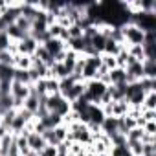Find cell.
Masks as SVG:
<instances>
[{
  "label": "cell",
  "instance_id": "obj_1",
  "mask_svg": "<svg viewBox=\"0 0 156 156\" xmlns=\"http://www.w3.org/2000/svg\"><path fill=\"white\" fill-rule=\"evenodd\" d=\"M68 127V141H75L81 145H90L92 143V134L88 130V127L81 121H73Z\"/></svg>",
  "mask_w": 156,
  "mask_h": 156
},
{
  "label": "cell",
  "instance_id": "obj_2",
  "mask_svg": "<svg viewBox=\"0 0 156 156\" xmlns=\"http://www.w3.org/2000/svg\"><path fill=\"white\" fill-rule=\"evenodd\" d=\"M121 28V33H123V41H125V44L127 46H143V41H145V31L141 30V28H138L136 24H132V22H127V24H123V26H119Z\"/></svg>",
  "mask_w": 156,
  "mask_h": 156
},
{
  "label": "cell",
  "instance_id": "obj_3",
  "mask_svg": "<svg viewBox=\"0 0 156 156\" xmlns=\"http://www.w3.org/2000/svg\"><path fill=\"white\" fill-rule=\"evenodd\" d=\"M107 92V85L98 81V79H92V81H87L85 83V94L83 98L90 103V105H98L99 107V101L103 98V94Z\"/></svg>",
  "mask_w": 156,
  "mask_h": 156
},
{
  "label": "cell",
  "instance_id": "obj_4",
  "mask_svg": "<svg viewBox=\"0 0 156 156\" xmlns=\"http://www.w3.org/2000/svg\"><path fill=\"white\" fill-rule=\"evenodd\" d=\"M46 108L51 114H57L61 118H66L72 112L70 103L61 96V94H53V96H46Z\"/></svg>",
  "mask_w": 156,
  "mask_h": 156
},
{
  "label": "cell",
  "instance_id": "obj_5",
  "mask_svg": "<svg viewBox=\"0 0 156 156\" xmlns=\"http://www.w3.org/2000/svg\"><path fill=\"white\" fill-rule=\"evenodd\" d=\"M9 96L13 98L15 101V108H22V103L24 99L30 96V85H22V83H17V81H11L9 85Z\"/></svg>",
  "mask_w": 156,
  "mask_h": 156
},
{
  "label": "cell",
  "instance_id": "obj_6",
  "mask_svg": "<svg viewBox=\"0 0 156 156\" xmlns=\"http://www.w3.org/2000/svg\"><path fill=\"white\" fill-rule=\"evenodd\" d=\"M37 48H39V42L33 39V37H26V39H22L20 42H17V53L19 55H28V57H33L35 55V51H37Z\"/></svg>",
  "mask_w": 156,
  "mask_h": 156
},
{
  "label": "cell",
  "instance_id": "obj_7",
  "mask_svg": "<svg viewBox=\"0 0 156 156\" xmlns=\"http://www.w3.org/2000/svg\"><path fill=\"white\" fill-rule=\"evenodd\" d=\"M42 46L46 48V51H48L51 57H55V55H59V53H62V51H66V50H68L66 42H62L61 39H48Z\"/></svg>",
  "mask_w": 156,
  "mask_h": 156
},
{
  "label": "cell",
  "instance_id": "obj_8",
  "mask_svg": "<svg viewBox=\"0 0 156 156\" xmlns=\"http://www.w3.org/2000/svg\"><path fill=\"white\" fill-rule=\"evenodd\" d=\"M83 94H85V81H75V83L70 87V90L66 92L64 99H66L68 103H73V101H77L79 98H83Z\"/></svg>",
  "mask_w": 156,
  "mask_h": 156
},
{
  "label": "cell",
  "instance_id": "obj_9",
  "mask_svg": "<svg viewBox=\"0 0 156 156\" xmlns=\"http://www.w3.org/2000/svg\"><path fill=\"white\" fill-rule=\"evenodd\" d=\"M28 147L33 151V152H41L48 143L44 141V138H42V134H39V132H30L28 136Z\"/></svg>",
  "mask_w": 156,
  "mask_h": 156
},
{
  "label": "cell",
  "instance_id": "obj_10",
  "mask_svg": "<svg viewBox=\"0 0 156 156\" xmlns=\"http://www.w3.org/2000/svg\"><path fill=\"white\" fill-rule=\"evenodd\" d=\"M108 85H127V73L125 68H114L108 72Z\"/></svg>",
  "mask_w": 156,
  "mask_h": 156
},
{
  "label": "cell",
  "instance_id": "obj_11",
  "mask_svg": "<svg viewBox=\"0 0 156 156\" xmlns=\"http://www.w3.org/2000/svg\"><path fill=\"white\" fill-rule=\"evenodd\" d=\"M15 108V101H13V98L9 96V94H0V118H2L6 112H9V110H13ZM17 110V108H15Z\"/></svg>",
  "mask_w": 156,
  "mask_h": 156
},
{
  "label": "cell",
  "instance_id": "obj_12",
  "mask_svg": "<svg viewBox=\"0 0 156 156\" xmlns=\"http://www.w3.org/2000/svg\"><path fill=\"white\" fill-rule=\"evenodd\" d=\"M81 55L79 53H75V51H72V50H66V55H64V61H62V64H64V68H66V72L72 75V72H73V68H75V62H77V59H79Z\"/></svg>",
  "mask_w": 156,
  "mask_h": 156
},
{
  "label": "cell",
  "instance_id": "obj_13",
  "mask_svg": "<svg viewBox=\"0 0 156 156\" xmlns=\"http://www.w3.org/2000/svg\"><path fill=\"white\" fill-rule=\"evenodd\" d=\"M123 44H125V42H123ZM123 44H119V42H116V41H112V39H107V41H105V48H103V55H112V57H116V55L121 51Z\"/></svg>",
  "mask_w": 156,
  "mask_h": 156
},
{
  "label": "cell",
  "instance_id": "obj_14",
  "mask_svg": "<svg viewBox=\"0 0 156 156\" xmlns=\"http://www.w3.org/2000/svg\"><path fill=\"white\" fill-rule=\"evenodd\" d=\"M51 132H53V138H55V143H57V145L68 141V127H66L64 123H61V125H57L55 129H51Z\"/></svg>",
  "mask_w": 156,
  "mask_h": 156
},
{
  "label": "cell",
  "instance_id": "obj_15",
  "mask_svg": "<svg viewBox=\"0 0 156 156\" xmlns=\"http://www.w3.org/2000/svg\"><path fill=\"white\" fill-rule=\"evenodd\" d=\"M31 62H33V57H28V55H15V62H13V68L15 70H30L31 68Z\"/></svg>",
  "mask_w": 156,
  "mask_h": 156
},
{
  "label": "cell",
  "instance_id": "obj_16",
  "mask_svg": "<svg viewBox=\"0 0 156 156\" xmlns=\"http://www.w3.org/2000/svg\"><path fill=\"white\" fill-rule=\"evenodd\" d=\"M42 125H44V129H55L57 125H61L62 123V118L61 116H57V114H48L46 118H42V119H39Z\"/></svg>",
  "mask_w": 156,
  "mask_h": 156
},
{
  "label": "cell",
  "instance_id": "obj_17",
  "mask_svg": "<svg viewBox=\"0 0 156 156\" xmlns=\"http://www.w3.org/2000/svg\"><path fill=\"white\" fill-rule=\"evenodd\" d=\"M13 73H15V68H13V66H4V64H0V83L9 85V83L13 81Z\"/></svg>",
  "mask_w": 156,
  "mask_h": 156
},
{
  "label": "cell",
  "instance_id": "obj_18",
  "mask_svg": "<svg viewBox=\"0 0 156 156\" xmlns=\"http://www.w3.org/2000/svg\"><path fill=\"white\" fill-rule=\"evenodd\" d=\"M143 77H147V79H156V61H151V59L143 61Z\"/></svg>",
  "mask_w": 156,
  "mask_h": 156
},
{
  "label": "cell",
  "instance_id": "obj_19",
  "mask_svg": "<svg viewBox=\"0 0 156 156\" xmlns=\"http://www.w3.org/2000/svg\"><path fill=\"white\" fill-rule=\"evenodd\" d=\"M141 110H156V92L145 94V98L141 101Z\"/></svg>",
  "mask_w": 156,
  "mask_h": 156
},
{
  "label": "cell",
  "instance_id": "obj_20",
  "mask_svg": "<svg viewBox=\"0 0 156 156\" xmlns=\"http://www.w3.org/2000/svg\"><path fill=\"white\" fill-rule=\"evenodd\" d=\"M75 81H79V79H75L73 75H68V77H64V79H61V81H59V94L64 98V96H66V92L70 90V87H72Z\"/></svg>",
  "mask_w": 156,
  "mask_h": 156
},
{
  "label": "cell",
  "instance_id": "obj_21",
  "mask_svg": "<svg viewBox=\"0 0 156 156\" xmlns=\"http://www.w3.org/2000/svg\"><path fill=\"white\" fill-rule=\"evenodd\" d=\"M13 81L22 83V85H33L28 70H15V73H13Z\"/></svg>",
  "mask_w": 156,
  "mask_h": 156
},
{
  "label": "cell",
  "instance_id": "obj_22",
  "mask_svg": "<svg viewBox=\"0 0 156 156\" xmlns=\"http://www.w3.org/2000/svg\"><path fill=\"white\" fill-rule=\"evenodd\" d=\"M127 53L132 57V59H136V61H140V62H143L145 61V53H143V46H127Z\"/></svg>",
  "mask_w": 156,
  "mask_h": 156
},
{
  "label": "cell",
  "instance_id": "obj_23",
  "mask_svg": "<svg viewBox=\"0 0 156 156\" xmlns=\"http://www.w3.org/2000/svg\"><path fill=\"white\" fill-rule=\"evenodd\" d=\"M66 31H68V41H75L83 37V28L79 24H72L70 28H66Z\"/></svg>",
  "mask_w": 156,
  "mask_h": 156
},
{
  "label": "cell",
  "instance_id": "obj_24",
  "mask_svg": "<svg viewBox=\"0 0 156 156\" xmlns=\"http://www.w3.org/2000/svg\"><path fill=\"white\" fill-rule=\"evenodd\" d=\"M44 83H46V94H48V96L59 94V81H57V79L48 77V79H44Z\"/></svg>",
  "mask_w": 156,
  "mask_h": 156
},
{
  "label": "cell",
  "instance_id": "obj_25",
  "mask_svg": "<svg viewBox=\"0 0 156 156\" xmlns=\"http://www.w3.org/2000/svg\"><path fill=\"white\" fill-rule=\"evenodd\" d=\"M13 62H15V55H13V53H9L8 50L0 51V64H4V66H13Z\"/></svg>",
  "mask_w": 156,
  "mask_h": 156
},
{
  "label": "cell",
  "instance_id": "obj_26",
  "mask_svg": "<svg viewBox=\"0 0 156 156\" xmlns=\"http://www.w3.org/2000/svg\"><path fill=\"white\" fill-rule=\"evenodd\" d=\"M101 66H105L108 72L114 70V68H116V57H112V55H103V53H101Z\"/></svg>",
  "mask_w": 156,
  "mask_h": 156
},
{
  "label": "cell",
  "instance_id": "obj_27",
  "mask_svg": "<svg viewBox=\"0 0 156 156\" xmlns=\"http://www.w3.org/2000/svg\"><path fill=\"white\" fill-rule=\"evenodd\" d=\"M85 64H88V66L98 70L101 66V55H87L85 57Z\"/></svg>",
  "mask_w": 156,
  "mask_h": 156
},
{
  "label": "cell",
  "instance_id": "obj_28",
  "mask_svg": "<svg viewBox=\"0 0 156 156\" xmlns=\"http://www.w3.org/2000/svg\"><path fill=\"white\" fill-rule=\"evenodd\" d=\"M37 156H59V151L55 145H46L41 152H37Z\"/></svg>",
  "mask_w": 156,
  "mask_h": 156
},
{
  "label": "cell",
  "instance_id": "obj_29",
  "mask_svg": "<svg viewBox=\"0 0 156 156\" xmlns=\"http://www.w3.org/2000/svg\"><path fill=\"white\" fill-rule=\"evenodd\" d=\"M141 156H156V143H143Z\"/></svg>",
  "mask_w": 156,
  "mask_h": 156
},
{
  "label": "cell",
  "instance_id": "obj_30",
  "mask_svg": "<svg viewBox=\"0 0 156 156\" xmlns=\"http://www.w3.org/2000/svg\"><path fill=\"white\" fill-rule=\"evenodd\" d=\"M143 132L151 134V136H156V121H147L143 125Z\"/></svg>",
  "mask_w": 156,
  "mask_h": 156
},
{
  "label": "cell",
  "instance_id": "obj_31",
  "mask_svg": "<svg viewBox=\"0 0 156 156\" xmlns=\"http://www.w3.org/2000/svg\"><path fill=\"white\" fill-rule=\"evenodd\" d=\"M145 121H156V110H141L140 114Z\"/></svg>",
  "mask_w": 156,
  "mask_h": 156
},
{
  "label": "cell",
  "instance_id": "obj_32",
  "mask_svg": "<svg viewBox=\"0 0 156 156\" xmlns=\"http://www.w3.org/2000/svg\"><path fill=\"white\" fill-rule=\"evenodd\" d=\"M6 134H8V130H6V129H4L2 125H0V140H2V138H4Z\"/></svg>",
  "mask_w": 156,
  "mask_h": 156
},
{
  "label": "cell",
  "instance_id": "obj_33",
  "mask_svg": "<svg viewBox=\"0 0 156 156\" xmlns=\"http://www.w3.org/2000/svg\"><path fill=\"white\" fill-rule=\"evenodd\" d=\"M59 156H66V154H59Z\"/></svg>",
  "mask_w": 156,
  "mask_h": 156
}]
</instances>
